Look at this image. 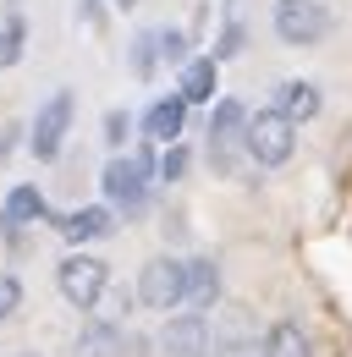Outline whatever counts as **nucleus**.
I'll return each mask as SVG.
<instances>
[{
  "instance_id": "nucleus-1",
  "label": "nucleus",
  "mask_w": 352,
  "mask_h": 357,
  "mask_svg": "<svg viewBox=\"0 0 352 357\" xmlns=\"http://www.w3.org/2000/svg\"><path fill=\"white\" fill-rule=\"evenodd\" d=\"M55 286L72 308H99V297L110 291V264L94 259V253H66L55 264Z\"/></svg>"
},
{
  "instance_id": "nucleus-2",
  "label": "nucleus",
  "mask_w": 352,
  "mask_h": 357,
  "mask_svg": "<svg viewBox=\"0 0 352 357\" xmlns=\"http://www.w3.org/2000/svg\"><path fill=\"white\" fill-rule=\"evenodd\" d=\"M292 149H298V121H292L286 110L270 105L259 116H248V154H254L259 165H286Z\"/></svg>"
},
{
  "instance_id": "nucleus-3",
  "label": "nucleus",
  "mask_w": 352,
  "mask_h": 357,
  "mask_svg": "<svg viewBox=\"0 0 352 357\" xmlns=\"http://www.w3.org/2000/svg\"><path fill=\"white\" fill-rule=\"evenodd\" d=\"M237 154H248V110L237 99H220L215 121H210V165L220 176L237 171Z\"/></svg>"
},
{
  "instance_id": "nucleus-4",
  "label": "nucleus",
  "mask_w": 352,
  "mask_h": 357,
  "mask_svg": "<svg viewBox=\"0 0 352 357\" xmlns=\"http://www.w3.org/2000/svg\"><path fill=\"white\" fill-rule=\"evenodd\" d=\"M275 39L292 50H314L325 39V28H330V17H325V6L319 0H275Z\"/></svg>"
},
{
  "instance_id": "nucleus-5",
  "label": "nucleus",
  "mask_w": 352,
  "mask_h": 357,
  "mask_svg": "<svg viewBox=\"0 0 352 357\" xmlns=\"http://www.w3.org/2000/svg\"><path fill=\"white\" fill-rule=\"evenodd\" d=\"M72 110H78L72 89H55L39 105V116H34V127H28V132H34L28 149H34L39 160H55V154H61V143H66V132H72Z\"/></svg>"
},
{
  "instance_id": "nucleus-6",
  "label": "nucleus",
  "mask_w": 352,
  "mask_h": 357,
  "mask_svg": "<svg viewBox=\"0 0 352 357\" xmlns=\"http://www.w3.org/2000/svg\"><path fill=\"white\" fill-rule=\"evenodd\" d=\"M138 303L143 308H182L187 303V264L182 259H149L138 275Z\"/></svg>"
},
{
  "instance_id": "nucleus-7",
  "label": "nucleus",
  "mask_w": 352,
  "mask_h": 357,
  "mask_svg": "<svg viewBox=\"0 0 352 357\" xmlns=\"http://www.w3.org/2000/svg\"><path fill=\"white\" fill-rule=\"evenodd\" d=\"M149 176H154V154H149V149L132 154V160H110V165H105V198H110L116 209H138Z\"/></svg>"
},
{
  "instance_id": "nucleus-8",
  "label": "nucleus",
  "mask_w": 352,
  "mask_h": 357,
  "mask_svg": "<svg viewBox=\"0 0 352 357\" xmlns=\"http://www.w3.org/2000/svg\"><path fill=\"white\" fill-rule=\"evenodd\" d=\"M160 352L166 357H215V335H210L204 313H176L160 330Z\"/></svg>"
},
{
  "instance_id": "nucleus-9",
  "label": "nucleus",
  "mask_w": 352,
  "mask_h": 357,
  "mask_svg": "<svg viewBox=\"0 0 352 357\" xmlns=\"http://www.w3.org/2000/svg\"><path fill=\"white\" fill-rule=\"evenodd\" d=\"M182 116H187V99H182V93H166V99H154V105L143 110V132L154 137V143H176V137H182Z\"/></svg>"
},
{
  "instance_id": "nucleus-10",
  "label": "nucleus",
  "mask_w": 352,
  "mask_h": 357,
  "mask_svg": "<svg viewBox=\"0 0 352 357\" xmlns=\"http://www.w3.org/2000/svg\"><path fill=\"white\" fill-rule=\"evenodd\" d=\"M110 209L105 204H88V209H72V215H61L55 231L66 236V242H94V236H110Z\"/></svg>"
},
{
  "instance_id": "nucleus-11",
  "label": "nucleus",
  "mask_w": 352,
  "mask_h": 357,
  "mask_svg": "<svg viewBox=\"0 0 352 357\" xmlns=\"http://www.w3.org/2000/svg\"><path fill=\"white\" fill-rule=\"evenodd\" d=\"M220 303V269L210 259H187V308L210 313Z\"/></svg>"
},
{
  "instance_id": "nucleus-12",
  "label": "nucleus",
  "mask_w": 352,
  "mask_h": 357,
  "mask_svg": "<svg viewBox=\"0 0 352 357\" xmlns=\"http://www.w3.org/2000/svg\"><path fill=\"white\" fill-rule=\"evenodd\" d=\"M0 220H6V236H17L22 225L44 220V198H39V187H11V192H6V209H0Z\"/></svg>"
},
{
  "instance_id": "nucleus-13",
  "label": "nucleus",
  "mask_w": 352,
  "mask_h": 357,
  "mask_svg": "<svg viewBox=\"0 0 352 357\" xmlns=\"http://www.w3.org/2000/svg\"><path fill=\"white\" fill-rule=\"evenodd\" d=\"M275 110H286L292 121H314V116H319V89L303 83V77H292V83L275 89Z\"/></svg>"
},
{
  "instance_id": "nucleus-14",
  "label": "nucleus",
  "mask_w": 352,
  "mask_h": 357,
  "mask_svg": "<svg viewBox=\"0 0 352 357\" xmlns=\"http://www.w3.org/2000/svg\"><path fill=\"white\" fill-rule=\"evenodd\" d=\"M264 357H314L308 330H303V324H292V319L270 324V335H264Z\"/></svg>"
},
{
  "instance_id": "nucleus-15",
  "label": "nucleus",
  "mask_w": 352,
  "mask_h": 357,
  "mask_svg": "<svg viewBox=\"0 0 352 357\" xmlns=\"http://www.w3.org/2000/svg\"><path fill=\"white\" fill-rule=\"evenodd\" d=\"M182 99H187V105L215 99V61H210V55H204V61H182Z\"/></svg>"
},
{
  "instance_id": "nucleus-16",
  "label": "nucleus",
  "mask_w": 352,
  "mask_h": 357,
  "mask_svg": "<svg viewBox=\"0 0 352 357\" xmlns=\"http://www.w3.org/2000/svg\"><path fill=\"white\" fill-rule=\"evenodd\" d=\"M22 45H28V17L11 11V17L0 22V66H17V61H22Z\"/></svg>"
},
{
  "instance_id": "nucleus-17",
  "label": "nucleus",
  "mask_w": 352,
  "mask_h": 357,
  "mask_svg": "<svg viewBox=\"0 0 352 357\" xmlns=\"http://www.w3.org/2000/svg\"><path fill=\"white\" fill-rule=\"evenodd\" d=\"M116 347H122V330H116V324H94L83 341H78V352H83V357H110Z\"/></svg>"
},
{
  "instance_id": "nucleus-18",
  "label": "nucleus",
  "mask_w": 352,
  "mask_h": 357,
  "mask_svg": "<svg viewBox=\"0 0 352 357\" xmlns=\"http://www.w3.org/2000/svg\"><path fill=\"white\" fill-rule=\"evenodd\" d=\"M154 61H160V33H138L132 39V72L138 77H154Z\"/></svg>"
},
{
  "instance_id": "nucleus-19",
  "label": "nucleus",
  "mask_w": 352,
  "mask_h": 357,
  "mask_svg": "<svg viewBox=\"0 0 352 357\" xmlns=\"http://www.w3.org/2000/svg\"><path fill=\"white\" fill-rule=\"evenodd\" d=\"M160 61H187V33L182 28H160Z\"/></svg>"
},
{
  "instance_id": "nucleus-20",
  "label": "nucleus",
  "mask_w": 352,
  "mask_h": 357,
  "mask_svg": "<svg viewBox=\"0 0 352 357\" xmlns=\"http://www.w3.org/2000/svg\"><path fill=\"white\" fill-rule=\"evenodd\" d=\"M17 308H22V286H17V275H0V324Z\"/></svg>"
},
{
  "instance_id": "nucleus-21",
  "label": "nucleus",
  "mask_w": 352,
  "mask_h": 357,
  "mask_svg": "<svg viewBox=\"0 0 352 357\" xmlns=\"http://www.w3.org/2000/svg\"><path fill=\"white\" fill-rule=\"evenodd\" d=\"M127 132H132V116H127V110H110V116H105V143H110V149H122Z\"/></svg>"
},
{
  "instance_id": "nucleus-22",
  "label": "nucleus",
  "mask_w": 352,
  "mask_h": 357,
  "mask_svg": "<svg viewBox=\"0 0 352 357\" xmlns=\"http://www.w3.org/2000/svg\"><path fill=\"white\" fill-rule=\"evenodd\" d=\"M160 176H166V181H182V176H187V149H182V143H171V154L160 160Z\"/></svg>"
},
{
  "instance_id": "nucleus-23",
  "label": "nucleus",
  "mask_w": 352,
  "mask_h": 357,
  "mask_svg": "<svg viewBox=\"0 0 352 357\" xmlns=\"http://www.w3.org/2000/svg\"><path fill=\"white\" fill-rule=\"evenodd\" d=\"M237 50H242V22L231 17V22H226V33H220V45H215V61H226V55H237Z\"/></svg>"
},
{
  "instance_id": "nucleus-24",
  "label": "nucleus",
  "mask_w": 352,
  "mask_h": 357,
  "mask_svg": "<svg viewBox=\"0 0 352 357\" xmlns=\"http://www.w3.org/2000/svg\"><path fill=\"white\" fill-rule=\"evenodd\" d=\"M215 357H264V341L254 347V341H220Z\"/></svg>"
},
{
  "instance_id": "nucleus-25",
  "label": "nucleus",
  "mask_w": 352,
  "mask_h": 357,
  "mask_svg": "<svg viewBox=\"0 0 352 357\" xmlns=\"http://www.w3.org/2000/svg\"><path fill=\"white\" fill-rule=\"evenodd\" d=\"M116 6H138V0H116Z\"/></svg>"
},
{
  "instance_id": "nucleus-26",
  "label": "nucleus",
  "mask_w": 352,
  "mask_h": 357,
  "mask_svg": "<svg viewBox=\"0 0 352 357\" xmlns=\"http://www.w3.org/2000/svg\"><path fill=\"white\" fill-rule=\"evenodd\" d=\"M22 357H39V352H22Z\"/></svg>"
}]
</instances>
